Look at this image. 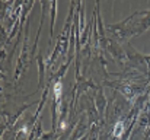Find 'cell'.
<instances>
[{"mask_svg": "<svg viewBox=\"0 0 150 140\" xmlns=\"http://www.w3.org/2000/svg\"><path fill=\"white\" fill-rule=\"evenodd\" d=\"M144 61H146V64H147V69L150 70V54L149 55H144Z\"/></svg>", "mask_w": 150, "mask_h": 140, "instance_id": "cell-9", "label": "cell"}, {"mask_svg": "<svg viewBox=\"0 0 150 140\" xmlns=\"http://www.w3.org/2000/svg\"><path fill=\"white\" fill-rule=\"evenodd\" d=\"M134 15L136 16H142V18L139 21L130 23V28H131L133 37H140L143 32L150 29V10H139V12H134Z\"/></svg>", "mask_w": 150, "mask_h": 140, "instance_id": "cell-1", "label": "cell"}, {"mask_svg": "<svg viewBox=\"0 0 150 140\" xmlns=\"http://www.w3.org/2000/svg\"><path fill=\"white\" fill-rule=\"evenodd\" d=\"M108 45H109V51H111V54H112V57H114V58H120V61H121V63L127 61V55L124 54V51H122L121 45H120L117 41L109 40V41H108Z\"/></svg>", "mask_w": 150, "mask_h": 140, "instance_id": "cell-4", "label": "cell"}, {"mask_svg": "<svg viewBox=\"0 0 150 140\" xmlns=\"http://www.w3.org/2000/svg\"><path fill=\"white\" fill-rule=\"evenodd\" d=\"M105 105H106V101H105V98H103L102 89H99V93H98V96H96V107H98V111L100 112V115L103 114Z\"/></svg>", "mask_w": 150, "mask_h": 140, "instance_id": "cell-7", "label": "cell"}, {"mask_svg": "<svg viewBox=\"0 0 150 140\" xmlns=\"http://www.w3.org/2000/svg\"><path fill=\"white\" fill-rule=\"evenodd\" d=\"M57 6L58 3L57 1H51L50 3V9H51V28H50V34H51V38L54 35V23H55V18H57ZM51 41V40H50Z\"/></svg>", "mask_w": 150, "mask_h": 140, "instance_id": "cell-6", "label": "cell"}, {"mask_svg": "<svg viewBox=\"0 0 150 140\" xmlns=\"http://www.w3.org/2000/svg\"><path fill=\"white\" fill-rule=\"evenodd\" d=\"M105 28H106L108 31H111L112 35H115V38L120 40V41H124V40L133 37V32H131L128 19H124V21L120 22V23H106Z\"/></svg>", "mask_w": 150, "mask_h": 140, "instance_id": "cell-2", "label": "cell"}, {"mask_svg": "<svg viewBox=\"0 0 150 140\" xmlns=\"http://www.w3.org/2000/svg\"><path fill=\"white\" fill-rule=\"evenodd\" d=\"M28 23V22H26ZM28 38H29V23L25 28V35H23V44H22V51L18 60V66H16V75H15V80H18L21 77V75L25 72V66L28 64V53H29V45H28Z\"/></svg>", "mask_w": 150, "mask_h": 140, "instance_id": "cell-3", "label": "cell"}, {"mask_svg": "<svg viewBox=\"0 0 150 140\" xmlns=\"http://www.w3.org/2000/svg\"><path fill=\"white\" fill-rule=\"evenodd\" d=\"M37 63H38V72H40V88H41L44 83V76H45V69H47V61L44 60L42 54L37 57Z\"/></svg>", "mask_w": 150, "mask_h": 140, "instance_id": "cell-5", "label": "cell"}, {"mask_svg": "<svg viewBox=\"0 0 150 140\" xmlns=\"http://www.w3.org/2000/svg\"><path fill=\"white\" fill-rule=\"evenodd\" d=\"M122 131H124V123H122V121H118V123L115 124V127H114L112 136H114V137H121Z\"/></svg>", "mask_w": 150, "mask_h": 140, "instance_id": "cell-8", "label": "cell"}]
</instances>
